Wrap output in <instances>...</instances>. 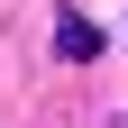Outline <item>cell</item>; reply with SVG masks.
I'll list each match as a JSON object with an SVG mask.
<instances>
[{
  "label": "cell",
  "mask_w": 128,
  "mask_h": 128,
  "mask_svg": "<svg viewBox=\"0 0 128 128\" xmlns=\"http://www.w3.org/2000/svg\"><path fill=\"white\" fill-rule=\"evenodd\" d=\"M55 55L64 64H92V55H101V28H92L82 9H64V18H55Z\"/></svg>",
  "instance_id": "cell-1"
}]
</instances>
